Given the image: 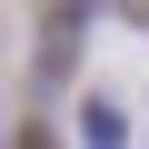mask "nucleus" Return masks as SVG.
I'll return each mask as SVG.
<instances>
[{"label":"nucleus","mask_w":149,"mask_h":149,"mask_svg":"<svg viewBox=\"0 0 149 149\" xmlns=\"http://www.w3.org/2000/svg\"><path fill=\"white\" fill-rule=\"evenodd\" d=\"M20 149H50V129H20Z\"/></svg>","instance_id":"1"}]
</instances>
